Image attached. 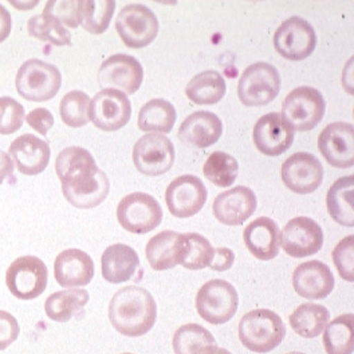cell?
Wrapping results in <instances>:
<instances>
[{
  "label": "cell",
  "mask_w": 354,
  "mask_h": 354,
  "mask_svg": "<svg viewBox=\"0 0 354 354\" xmlns=\"http://www.w3.org/2000/svg\"><path fill=\"white\" fill-rule=\"evenodd\" d=\"M55 172L65 199L75 208H95L109 195V177L85 148L68 147L61 151L55 160Z\"/></svg>",
  "instance_id": "1"
},
{
  "label": "cell",
  "mask_w": 354,
  "mask_h": 354,
  "mask_svg": "<svg viewBox=\"0 0 354 354\" xmlns=\"http://www.w3.org/2000/svg\"><path fill=\"white\" fill-rule=\"evenodd\" d=\"M157 319L153 295L142 288H120L109 304V321L125 337H141L151 332Z\"/></svg>",
  "instance_id": "2"
},
{
  "label": "cell",
  "mask_w": 354,
  "mask_h": 354,
  "mask_svg": "<svg viewBox=\"0 0 354 354\" xmlns=\"http://www.w3.org/2000/svg\"><path fill=\"white\" fill-rule=\"evenodd\" d=\"M238 333L245 349L254 353L266 354L283 342L286 326L282 318L272 310L257 309L244 314Z\"/></svg>",
  "instance_id": "3"
},
{
  "label": "cell",
  "mask_w": 354,
  "mask_h": 354,
  "mask_svg": "<svg viewBox=\"0 0 354 354\" xmlns=\"http://www.w3.org/2000/svg\"><path fill=\"white\" fill-rule=\"evenodd\" d=\"M62 85V75L58 67L41 59H28L19 67L15 86L24 100L44 102L53 100Z\"/></svg>",
  "instance_id": "4"
},
{
  "label": "cell",
  "mask_w": 354,
  "mask_h": 354,
  "mask_svg": "<svg viewBox=\"0 0 354 354\" xmlns=\"http://www.w3.org/2000/svg\"><path fill=\"white\" fill-rule=\"evenodd\" d=\"M196 310L211 325L230 322L239 308V294L234 285L223 279H211L196 294Z\"/></svg>",
  "instance_id": "5"
},
{
  "label": "cell",
  "mask_w": 354,
  "mask_h": 354,
  "mask_svg": "<svg viewBox=\"0 0 354 354\" xmlns=\"http://www.w3.org/2000/svg\"><path fill=\"white\" fill-rule=\"evenodd\" d=\"M281 74L277 67L257 62L247 67L238 84V97L244 106L258 108L272 102L281 91Z\"/></svg>",
  "instance_id": "6"
},
{
  "label": "cell",
  "mask_w": 354,
  "mask_h": 354,
  "mask_svg": "<svg viewBox=\"0 0 354 354\" xmlns=\"http://www.w3.org/2000/svg\"><path fill=\"white\" fill-rule=\"evenodd\" d=\"M325 111V98L317 88L299 86L288 93L281 114L294 131L309 132L322 121Z\"/></svg>",
  "instance_id": "7"
},
{
  "label": "cell",
  "mask_w": 354,
  "mask_h": 354,
  "mask_svg": "<svg viewBox=\"0 0 354 354\" xmlns=\"http://www.w3.org/2000/svg\"><path fill=\"white\" fill-rule=\"evenodd\" d=\"M162 208L151 195L134 192L127 195L117 205V221L124 230L136 235H145L162 221Z\"/></svg>",
  "instance_id": "8"
},
{
  "label": "cell",
  "mask_w": 354,
  "mask_h": 354,
  "mask_svg": "<svg viewBox=\"0 0 354 354\" xmlns=\"http://www.w3.org/2000/svg\"><path fill=\"white\" fill-rule=\"evenodd\" d=\"M48 282V270L44 261L24 255L14 261L6 272V285L10 292L22 301H32L42 295Z\"/></svg>",
  "instance_id": "9"
},
{
  "label": "cell",
  "mask_w": 354,
  "mask_h": 354,
  "mask_svg": "<svg viewBox=\"0 0 354 354\" xmlns=\"http://www.w3.org/2000/svg\"><path fill=\"white\" fill-rule=\"evenodd\" d=\"M174 142L164 134L149 133L137 140L133 148V162L145 176H161L175 164Z\"/></svg>",
  "instance_id": "10"
},
{
  "label": "cell",
  "mask_w": 354,
  "mask_h": 354,
  "mask_svg": "<svg viewBox=\"0 0 354 354\" xmlns=\"http://www.w3.org/2000/svg\"><path fill=\"white\" fill-rule=\"evenodd\" d=\"M115 30L125 46L144 48L155 41L158 34V21L149 7L134 3L120 11Z\"/></svg>",
  "instance_id": "11"
},
{
  "label": "cell",
  "mask_w": 354,
  "mask_h": 354,
  "mask_svg": "<svg viewBox=\"0 0 354 354\" xmlns=\"http://www.w3.org/2000/svg\"><path fill=\"white\" fill-rule=\"evenodd\" d=\"M132 117V104L127 94L115 88H102L90 101L88 118L104 132L122 129Z\"/></svg>",
  "instance_id": "12"
},
{
  "label": "cell",
  "mask_w": 354,
  "mask_h": 354,
  "mask_svg": "<svg viewBox=\"0 0 354 354\" xmlns=\"http://www.w3.org/2000/svg\"><path fill=\"white\" fill-rule=\"evenodd\" d=\"M277 53L288 61H304L317 47V32L301 17H291L274 34Z\"/></svg>",
  "instance_id": "13"
},
{
  "label": "cell",
  "mask_w": 354,
  "mask_h": 354,
  "mask_svg": "<svg viewBox=\"0 0 354 354\" xmlns=\"http://www.w3.org/2000/svg\"><path fill=\"white\" fill-rule=\"evenodd\" d=\"M208 199V191L199 177L183 175L175 178L165 192L169 212L178 219L199 214Z\"/></svg>",
  "instance_id": "14"
},
{
  "label": "cell",
  "mask_w": 354,
  "mask_h": 354,
  "mask_svg": "<svg viewBox=\"0 0 354 354\" xmlns=\"http://www.w3.org/2000/svg\"><path fill=\"white\" fill-rule=\"evenodd\" d=\"M324 245L321 225L308 216H298L288 221L281 232V247L288 257L301 259L315 255Z\"/></svg>",
  "instance_id": "15"
},
{
  "label": "cell",
  "mask_w": 354,
  "mask_h": 354,
  "mask_svg": "<svg viewBox=\"0 0 354 354\" xmlns=\"http://www.w3.org/2000/svg\"><path fill=\"white\" fill-rule=\"evenodd\" d=\"M144 81V68L137 58L128 54H114L102 62L98 82L105 88H120L124 94H134Z\"/></svg>",
  "instance_id": "16"
},
{
  "label": "cell",
  "mask_w": 354,
  "mask_h": 354,
  "mask_svg": "<svg viewBox=\"0 0 354 354\" xmlns=\"http://www.w3.org/2000/svg\"><path fill=\"white\" fill-rule=\"evenodd\" d=\"M295 131L281 113H268L254 127L252 140L257 149L266 156L283 155L294 142Z\"/></svg>",
  "instance_id": "17"
},
{
  "label": "cell",
  "mask_w": 354,
  "mask_h": 354,
  "mask_svg": "<svg viewBox=\"0 0 354 354\" xmlns=\"http://www.w3.org/2000/svg\"><path fill=\"white\" fill-rule=\"evenodd\" d=\"M282 181L290 191L298 195H308L317 191L324 180L321 161L308 152L290 156L282 164Z\"/></svg>",
  "instance_id": "18"
},
{
  "label": "cell",
  "mask_w": 354,
  "mask_h": 354,
  "mask_svg": "<svg viewBox=\"0 0 354 354\" xmlns=\"http://www.w3.org/2000/svg\"><path fill=\"white\" fill-rule=\"evenodd\" d=\"M318 149L325 160L339 169L354 165V127L349 122H333L318 137Z\"/></svg>",
  "instance_id": "19"
},
{
  "label": "cell",
  "mask_w": 354,
  "mask_h": 354,
  "mask_svg": "<svg viewBox=\"0 0 354 354\" xmlns=\"http://www.w3.org/2000/svg\"><path fill=\"white\" fill-rule=\"evenodd\" d=\"M258 200L248 187H235L216 196L212 204V212L216 221L224 225H242L257 211Z\"/></svg>",
  "instance_id": "20"
},
{
  "label": "cell",
  "mask_w": 354,
  "mask_h": 354,
  "mask_svg": "<svg viewBox=\"0 0 354 354\" xmlns=\"http://www.w3.org/2000/svg\"><path fill=\"white\" fill-rule=\"evenodd\" d=\"M334 275L321 261H309L298 266L292 272V288L298 295L309 301L328 298L334 290Z\"/></svg>",
  "instance_id": "21"
},
{
  "label": "cell",
  "mask_w": 354,
  "mask_h": 354,
  "mask_svg": "<svg viewBox=\"0 0 354 354\" xmlns=\"http://www.w3.org/2000/svg\"><path fill=\"white\" fill-rule=\"evenodd\" d=\"M8 155L22 175L35 176L44 172L47 168L51 157V149L47 141L27 133L12 141Z\"/></svg>",
  "instance_id": "22"
},
{
  "label": "cell",
  "mask_w": 354,
  "mask_h": 354,
  "mask_svg": "<svg viewBox=\"0 0 354 354\" xmlns=\"http://www.w3.org/2000/svg\"><path fill=\"white\" fill-rule=\"evenodd\" d=\"M95 267L88 252L78 248L62 251L54 262V277L59 286L65 288L88 286L94 278Z\"/></svg>",
  "instance_id": "23"
},
{
  "label": "cell",
  "mask_w": 354,
  "mask_h": 354,
  "mask_svg": "<svg viewBox=\"0 0 354 354\" xmlns=\"http://www.w3.org/2000/svg\"><path fill=\"white\" fill-rule=\"evenodd\" d=\"M243 241L254 258L265 262L271 261L281 251L279 225L270 218L261 216L244 228Z\"/></svg>",
  "instance_id": "24"
},
{
  "label": "cell",
  "mask_w": 354,
  "mask_h": 354,
  "mask_svg": "<svg viewBox=\"0 0 354 354\" xmlns=\"http://www.w3.org/2000/svg\"><path fill=\"white\" fill-rule=\"evenodd\" d=\"M223 134L221 118L211 111H200L188 115L178 129V140L195 148H208L219 141Z\"/></svg>",
  "instance_id": "25"
},
{
  "label": "cell",
  "mask_w": 354,
  "mask_h": 354,
  "mask_svg": "<svg viewBox=\"0 0 354 354\" xmlns=\"http://www.w3.org/2000/svg\"><path fill=\"white\" fill-rule=\"evenodd\" d=\"M184 254L185 234L176 231L158 232L145 247L147 259L155 271H165L181 265Z\"/></svg>",
  "instance_id": "26"
},
{
  "label": "cell",
  "mask_w": 354,
  "mask_h": 354,
  "mask_svg": "<svg viewBox=\"0 0 354 354\" xmlns=\"http://www.w3.org/2000/svg\"><path fill=\"white\" fill-rule=\"evenodd\" d=\"M140 270L137 251L128 244L109 245L101 258V271L106 282L118 285L131 281Z\"/></svg>",
  "instance_id": "27"
},
{
  "label": "cell",
  "mask_w": 354,
  "mask_h": 354,
  "mask_svg": "<svg viewBox=\"0 0 354 354\" xmlns=\"http://www.w3.org/2000/svg\"><path fill=\"white\" fill-rule=\"evenodd\" d=\"M353 204V175L335 180L326 196V207L333 221L344 227H354Z\"/></svg>",
  "instance_id": "28"
},
{
  "label": "cell",
  "mask_w": 354,
  "mask_h": 354,
  "mask_svg": "<svg viewBox=\"0 0 354 354\" xmlns=\"http://www.w3.org/2000/svg\"><path fill=\"white\" fill-rule=\"evenodd\" d=\"M90 301L88 290L70 288L51 294L44 302L46 315L55 322L65 324L74 318Z\"/></svg>",
  "instance_id": "29"
},
{
  "label": "cell",
  "mask_w": 354,
  "mask_h": 354,
  "mask_svg": "<svg viewBox=\"0 0 354 354\" xmlns=\"http://www.w3.org/2000/svg\"><path fill=\"white\" fill-rule=\"evenodd\" d=\"M227 91L225 81L219 71L205 70L195 75L185 88V95L196 105H215Z\"/></svg>",
  "instance_id": "30"
},
{
  "label": "cell",
  "mask_w": 354,
  "mask_h": 354,
  "mask_svg": "<svg viewBox=\"0 0 354 354\" xmlns=\"http://www.w3.org/2000/svg\"><path fill=\"white\" fill-rule=\"evenodd\" d=\"M290 326L299 337L315 338L330 322V313L324 305L308 302L298 306L288 317Z\"/></svg>",
  "instance_id": "31"
},
{
  "label": "cell",
  "mask_w": 354,
  "mask_h": 354,
  "mask_svg": "<svg viewBox=\"0 0 354 354\" xmlns=\"http://www.w3.org/2000/svg\"><path fill=\"white\" fill-rule=\"evenodd\" d=\"M175 106L162 98L147 102L138 113V129L142 132L171 133L176 122Z\"/></svg>",
  "instance_id": "32"
},
{
  "label": "cell",
  "mask_w": 354,
  "mask_h": 354,
  "mask_svg": "<svg viewBox=\"0 0 354 354\" xmlns=\"http://www.w3.org/2000/svg\"><path fill=\"white\" fill-rule=\"evenodd\" d=\"M353 313L342 314L330 321L324 330V348L328 354H353Z\"/></svg>",
  "instance_id": "33"
},
{
  "label": "cell",
  "mask_w": 354,
  "mask_h": 354,
  "mask_svg": "<svg viewBox=\"0 0 354 354\" xmlns=\"http://www.w3.org/2000/svg\"><path fill=\"white\" fill-rule=\"evenodd\" d=\"M175 354H205L218 346L215 337L198 324H187L177 329L174 339Z\"/></svg>",
  "instance_id": "34"
},
{
  "label": "cell",
  "mask_w": 354,
  "mask_h": 354,
  "mask_svg": "<svg viewBox=\"0 0 354 354\" xmlns=\"http://www.w3.org/2000/svg\"><path fill=\"white\" fill-rule=\"evenodd\" d=\"M114 8V0H80L78 24L93 35L104 34L109 28Z\"/></svg>",
  "instance_id": "35"
},
{
  "label": "cell",
  "mask_w": 354,
  "mask_h": 354,
  "mask_svg": "<svg viewBox=\"0 0 354 354\" xmlns=\"http://www.w3.org/2000/svg\"><path fill=\"white\" fill-rule=\"evenodd\" d=\"M203 174L212 184L221 188L231 187L239 174V164L234 156L216 151L207 158Z\"/></svg>",
  "instance_id": "36"
},
{
  "label": "cell",
  "mask_w": 354,
  "mask_h": 354,
  "mask_svg": "<svg viewBox=\"0 0 354 354\" xmlns=\"http://www.w3.org/2000/svg\"><path fill=\"white\" fill-rule=\"evenodd\" d=\"M27 31L30 37L54 46L71 44V34L66 27L57 18L47 14H39L30 18L27 23Z\"/></svg>",
  "instance_id": "37"
},
{
  "label": "cell",
  "mask_w": 354,
  "mask_h": 354,
  "mask_svg": "<svg viewBox=\"0 0 354 354\" xmlns=\"http://www.w3.org/2000/svg\"><path fill=\"white\" fill-rule=\"evenodd\" d=\"M90 97L82 90H71L65 94L59 104V114L70 128H82L90 122Z\"/></svg>",
  "instance_id": "38"
},
{
  "label": "cell",
  "mask_w": 354,
  "mask_h": 354,
  "mask_svg": "<svg viewBox=\"0 0 354 354\" xmlns=\"http://www.w3.org/2000/svg\"><path fill=\"white\" fill-rule=\"evenodd\" d=\"M215 248L211 242L198 232L185 234V254L181 266L187 270H203L209 267Z\"/></svg>",
  "instance_id": "39"
},
{
  "label": "cell",
  "mask_w": 354,
  "mask_h": 354,
  "mask_svg": "<svg viewBox=\"0 0 354 354\" xmlns=\"http://www.w3.org/2000/svg\"><path fill=\"white\" fill-rule=\"evenodd\" d=\"M26 120L22 104L12 97H0V134L8 136L18 132Z\"/></svg>",
  "instance_id": "40"
},
{
  "label": "cell",
  "mask_w": 354,
  "mask_h": 354,
  "mask_svg": "<svg viewBox=\"0 0 354 354\" xmlns=\"http://www.w3.org/2000/svg\"><path fill=\"white\" fill-rule=\"evenodd\" d=\"M333 262L339 277L346 282H354V235L344 238L333 250Z\"/></svg>",
  "instance_id": "41"
},
{
  "label": "cell",
  "mask_w": 354,
  "mask_h": 354,
  "mask_svg": "<svg viewBox=\"0 0 354 354\" xmlns=\"http://www.w3.org/2000/svg\"><path fill=\"white\" fill-rule=\"evenodd\" d=\"M57 18L70 28H77L78 24V1L77 0H50L44 6V12Z\"/></svg>",
  "instance_id": "42"
},
{
  "label": "cell",
  "mask_w": 354,
  "mask_h": 354,
  "mask_svg": "<svg viewBox=\"0 0 354 354\" xmlns=\"http://www.w3.org/2000/svg\"><path fill=\"white\" fill-rule=\"evenodd\" d=\"M21 333V326L17 318L8 311L0 310V351L12 345Z\"/></svg>",
  "instance_id": "43"
},
{
  "label": "cell",
  "mask_w": 354,
  "mask_h": 354,
  "mask_svg": "<svg viewBox=\"0 0 354 354\" xmlns=\"http://www.w3.org/2000/svg\"><path fill=\"white\" fill-rule=\"evenodd\" d=\"M27 124L39 134L47 136L48 131L54 127V115L46 108H37L26 115Z\"/></svg>",
  "instance_id": "44"
},
{
  "label": "cell",
  "mask_w": 354,
  "mask_h": 354,
  "mask_svg": "<svg viewBox=\"0 0 354 354\" xmlns=\"http://www.w3.org/2000/svg\"><path fill=\"white\" fill-rule=\"evenodd\" d=\"M234 262H235V252L230 248L219 247V248H215L214 259L209 268L215 271H227L234 266Z\"/></svg>",
  "instance_id": "45"
},
{
  "label": "cell",
  "mask_w": 354,
  "mask_h": 354,
  "mask_svg": "<svg viewBox=\"0 0 354 354\" xmlns=\"http://www.w3.org/2000/svg\"><path fill=\"white\" fill-rule=\"evenodd\" d=\"M12 30V17L10 11L0 4V44L4 42Z\"/></svg>",
  "instance_id": "46"
},
{
  "label": "cell",
  "mask_w": 354,
  "mask_h": 354,
  "mask_svg": "<svg viewBox=\"0 0 354 354\" xmlns=\"http://www.w3.org/2000/svg\"><path fill=\"white\" fill-rule=\"evenodd\" d=\"M14 172V162L8 153L0 151V185L4 183L6 178L12 176Z\"/></svg>",
  "instance_id": "47"
},
{
  "label": "cell",
  "mask_w": 354,
  "mask_h": 354,
  "mask_svg": "<svg viewBox=\"0 0 354 354\" xmlns=\"http://www.w3.org/2000/svg\"><path fill=\"white\" fill-rule=\"evenodd\" d=\"M10 3L17 7L18 10H23V11H27L35 6H38V0H34V1H17V0H10Z\"/></svg>",
  "instance_id": "48"
},
{
  "label": "cell",
  "mask_w": 354,
  "mask_h": 354,
  "mask_svg": "<svg viewBox=\"0 0 354 354\" xmlns=\"http://www.w3.org/2000/svg\"><path fill=\"white\" fill-rule=\"evenodd\" d=\"M205 354H232L230 351L224 349V348H219V346H215L212 348L209 352H207Z\"/></svg>",
  "instance_id": "49"
},
{
  "label": "cell",
  "mask_w": 354,
  "mask_h": 354,
  "mask_svg": "<svg viewBox=\"0 0 354 354\" xmlns=\"http://www.w3.org/2000/svg\"><path fill=\"white\" fill-rule=\"evenodd\" d=\"M288 354H306V353H302V352H290V353Z\"/></svg>",
  "instance_id": "50"
},
{
  "label": "cell",
  "mask_w": 354,
  "mask_h": 354,
  "mask_svg": "<svg viewBox=\"0 0 354 354\" xmlns=\"http://www.w3.org/2000/svg\"><path fill=\"white\" fill-rule=\"evenodd\" d=\"M122 354H133V353H122Z\"/></svg>",
  "instance_id": "51"
}]
</instances>
